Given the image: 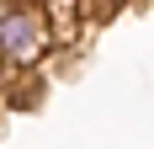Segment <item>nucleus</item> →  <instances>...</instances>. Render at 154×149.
Masks as SVG:
<instances>
[{
	"mask_svg": "<svg viewBox=\"0 0 154 149\" xmlns=\"http://www.w3.org/2000/svg\"><path fill=\"white\" fill-rule=\"evenodd\" d=\"M117 5H128V0H80V16H85V21H101V16H112Z\"/></svg>",
	"mask_w": 154,
	"mask_h": 149,
	"instance_id": "2",
	"label": "nucleus"
},
{
	"mask_svg": "<svg viewBox=\"0 0 154 149\" xmlns=\"http://www.w3.org/2000/svg\"><path fill=\"white\" fill-rule=\"evenodd\" d=\"M53 53V21L37 0H0V69L27 74Z\"/></svg>",
	"mask_w": 154,
	"mask_h": 149,
	"instance_id": "1",
	"label": "nucleus"
}]
</instances>
